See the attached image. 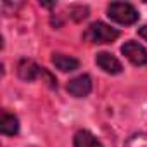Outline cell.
Wrapping results in <instances>:
<instances>
[{
	"label": "cell",
	"mask_w": 147,
	"mask_h": 147,
	"mask_svg": "<svg viewBox=\"0 0 147 147\" xmlns=\"http://www.w3.org/2000/svg\"><path fill=\"white\" fill-rule=\"evenodd\" d=\"M75 147H104V145L88 130H80L75 135Z\"/></svg>",
	"instance_id": "9c48e42d"
},
{
	"label": "cell",
	"mask_w": 147,
	"mask_h": 147,
	"mask_svg": "<svg viewBox=\"0 0 147 147\" xmlns=\"http://www.w3.org/2000/svg\"><path fill=\"white\" fill-rule=\"evenodd\" d=\"M18 75H19V78L24 80V82H33V80H36V78L42 76V78H45V80L49 82L50 88H57L55 78L50 75L47 69L40 67L36 62H33V61H30V59H23V61L18 64Z\"/></svg>",
	"instance_id": "7a4b0ae2"
},
{
	"label": "cell",
	"mask_w": 147,
	"mask_h": 147,
	"mask_svg": "<svg viewBox=\"0 0 147 147\" xmlns=\"http://www.w3.org/2000/svg\"><path fill=\"white\" fill-rule=\"evenodd\" d=\"M121 52L135 66H145L147 64V50L140 43H137V42H126L121 47Z\"/></svg>",
	"instance_id": "277c9868"
},
{
	"label": "cell",
	"mask_w": 147,
	"mask_h": 147,
	"mask_svg": "<svg viewBox=\"0 0 147 147\" xmlns=\"http://www.w3.org/2000/svg\"><path fill=\"white\" fill-rule=\"evenodd\" d=\"M125 147H147V133H135L126 142Z\"/></svg>",
	"instance_id": "30bf717a"
},
{
	"label": "cell",
	"mask_w": 147,
	"mask_h": 147,
	"mask_svg": "<svg viewBox=\"0 0 147 147\" xmlns=\"http://www.w3.org/2000/svg\"><path fill=\"white\" fill-rule=\"evenodd\" d=\"M138 35H140L145 42H147V26H142V28L138 30Z\"/></svg>",
	"instance_id": "8fae6325"
},
{
	"label": "cell",
	"mask_w": 147,
	"mask_h": 147,
	"mask_svg": "<svg viewBox=\"0 0 147 147\" xmlns=\"http://www.w3.org/2000/svg\"><path fill=\"white\" fill-rule=\"evenodd\" d=\"M118 36H119V31L116 28H111L109 24L100 21L92 23L83 33V40L90 43H113Z\"/></svg>",
	"instance_id": "6da1fadb"
},
{
	"label": "cell",
	"mask_w": 147,
	"mask_h": 147,
	"mask_svg": "<svg viewBox=\"0 0 147 147\" xmlns=\"http://www.w3.org/2000/svg\"><path fill=\"white\" fill-rule=\"evenodd\" d=\"M52 62H54V66H55L57 69H61V71H64V73L75 71V69L80 67L78 59L71 57V55H64V54H54V55H52Z\"/></svg>",
	"instance_id": "52a82bcc"
},
{
	"label": "cell",
	"mask_w": 147,
	"mask_h": 147,
	"mask_svg": "<svg viewBox=\"0 0 147 147\" xmlns=\"http://www.w3.org/2000/svg\"><path fill=\"white\" fill-rule=\"evenodd\" d=\"M92 90V80L90 76L87 75H82V76H76L73 78L69 83H67V92L73 95V97H87Z\"/></svg>",
	"instance_id": "5b68a950"
},
{
	"label": "cell",
	"mask_w": 147,
	"mask_h": 147,
	"mask_svg": "<svg viewBox=\"0 0 147 147\" xmlns=\"http://www.w3.org/2000/svg\"><path fill=\"white\" fill-rule=\"evenodd\" d=\"M95 62H97V66H99L100 69H104L106 73H109V75H119L121 69H123L121 62H119L113 54H109V52H100V54H97Z\"/></svg>",
	"instance_id": "8992f818"
},
{
	"label": "cell",
	"mask_w": 147,
	"mask_h": 147,
	"mask_svg": "<svg viewBox=\"0 0 147 147\" xmlns=\"http://www.w3.org/2000/svg\"><path fill=\"white\" fill-rule=\"evenodd\" d=\"M107 16L118 23V24H133L138 21V12L137 9L131 5V4H126V2H113L109 7H107Z\"/></svg>",
	"instance_id": "3957f363"
},
{
	"label": "cell",
	"mask_w": 147,
	"mask_h": 147,
	"mask_svg": "<svg viewBox=\"0 0 147 147\" xmlns=\"http://www.w3.org/2000/svg\"><path fill=\"white\" fill-rule=\"evenodd\" d=\"M0 130L4 135H16L19 131V121L14 114L4 111L2 113V123H0Z\"/></svg>",
	"instance_id": "ba28073f"
}]
</instances>
